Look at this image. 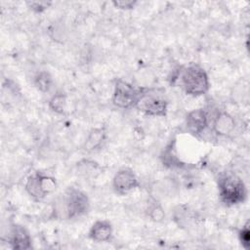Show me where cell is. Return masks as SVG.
I'll return each mask as SVG.
<instances>
[{
  "mask_svg": "<svg viewBox=\"0 0 250 250\" xmlns=\"http://www.w3.org/2000/svg\"><path fill=\"white\" fill-rule=\"evenodd\" d=\"M147 215L154 222H161L165 217L163 208L155 200H153L151 203H149L148 209H147Z\"/></svg>",
  "mask_w": 250,
  "mask_h": 250,
  "instance_id": "cell-16",
  "label": "cell"
},
{
  "mask_svg": "<svg viewBox=\"0 0 250 250\" xmlns=\"http://www.w3.org/2000/svg\"><path fill=\"white\" fill-rule=\"evenodd\" d=\"M112 4L115 8L120 9V10H132L136 7L138 4V1L136 0H117V1H112Z\"/></svg>",
  "mask_w": 250,
  "mask_h": 250,
  "instance_id": "cell-19",
  "label": "cell"
},
{
  "mask_svg": "<svg viewBox=\"0 0 250 250\" xmlns=\"http://www.w3.org/2000/svg\"><path fill=\"white\" fill-rule=\"evenodd\" d=\"M139 181L130 168H122L118 170L112 179V188L114 191L120 195L126 194L139 187Z\"/></svg>",
  "mask_w": 250,
  "mask_h": 250,
  "instance_id": "cell-7",
  "label": "cell"
},
{
  "mask_svg": "<svg viewBox=\"0 0 250 250\" xmlns=\"http://www.w3.org/2000/svg\"><path fill=\"white\" fill-rule=\"evenodd\" d=\"M188 130L194 135H201L208 128L209 115L204 108H197L188 113L186 117Z\"/></svg>",
  "mask_w": 250,
  "mask_h": 250,
  "instance_id": "cell-9",
  "label": "cell"
},
{
  "mask_svg": "<svg viewBox=\"0 0 250 250\" xmlns=\"http://www.w3.org/2000/svg\"><path fill=\"white\" fill-rule=\"evenodd\" d=\"M161 159L163 165L169 168H184L186 166V163H184L177 154L175 142L167 146L161 155Z\"/></svg>",
  "mask_w": 250,
  "mask_h": 250,
  "instance_id": "cell-13",
  "label": "cell"
},
{
  "mask_svg": "<svg viewBox=\"0 0 250 250\" xmlns=\"http://www.w3.org/2000/svg\"><path fill=\"white\" fill-rule=\"evenodd\" d=\"M106 140V130L104 127H97L93 128L85 141L84 144V148L86 151L92 152L95 151L104 144Z\"/></svg>",
  "mask_w": 250,
  "mask_h": 250,
  "instance_id": "cell-12",
  "label": "cell"
},
{
  "mask_svg": "<svg viewBox=\"0 0 250 250\" xmlns=\"http://www.w3.org/2000/svg\"><path fill=\"white\" fill-rule=\"evenodd\" d=\"M66 105V95L62 92H58L54 94L49 100L50 109L58 114H62L65 110Z\"/></svg>",
  "mask_w": 250,
  "mask_h": 250,
  "instance_id": "cell-15",
  "label": "cell"
},
{
  "mask_svg": "<svg viewBox=\"0 0 250 250\" xmlns=\"http://www.w3.org/2000/svg\"><path fill=\"white\" fill-rule=\"evenodd\" d=\"M220 200L227 206L243 203L247 198V188L241 178L234 174H225L219 178Z\"/></svg>",
  "mask_w": 250,
  "mask_h": 250,
  "instance_id": "cell-3",
  "label": "cell"
},
{
  "mask_svg": "<svg viewBox=\"0 0 250 250\" xmlns=\"http://www.w3.org/2000/svg\"><path fill=\"white\" fill-rule=\"evenodd\" d=\"M171 80L172 85L181 87L187 95L192 97L206 94L210 87L207 72L195 63L180 66L172 75Z\"/></svg>",
  "mask_w": 250,
  "mask_h": 250,
  "instance_id": "cell-1",
  "label": "cell"
},
{
  "mask_svg": "<svg viewBox=\"0 0 250 250\" xmlns=\"http://www.w3.org/2000/svg\"><path fill=\"white\" fill-rule=\"evenodd\" d=\"M56 187V179L42 172H34L29 175L24 184V188L27 194L37 202L43 200L48 194L53 192Z\"/></svg>",
  "mask_w": 250,
  "mask_h": 250,
  "instance_id": "cell-5",
  "label": "cell"
},
{
  "mask_svg": "<svg viewBox=\"0 0 250 250\" xmlns=\"http://www.w3.org/2000/svg\"><path fill=\"white\" fill-rule=\"evenodd\" d=\"M33 83L34 86L42 93H47L51 90L52 86H53V78L51 76V74L46 71V70H42L39 71L33 79Z\"/></svg>",
  "mask_w": 250,
  "mask_h": 250,
  "instance_id": "cell-14",
  "label": "cell"
},
{
  "mask_svg": "<svg viewBox=\"0 0 250 250\" xmlns=\"http://www.w3.org/2000/svg\"><path fill=\"white\" fill-rule=\"evenodd\" d=\"M235 128L234 118L227 111H220L213 119V132L220 137H227Z\"/></svg>",
  "mask_w": 250,
  "mask_h": 250,
  "instance_id": "cell-10",
  "label": "cell"
},
{
  "mask_svg": "<svg viewBox=\"0 0 250 250\" xmlns=\"http://www.w3.org/2000/svg\"><path fill=\"white\" fill-rule=\"evenodd\" d=\"M135 108L147 116L163 117L168 110V101L158 89L140 87V95Z\"/></svg>",
  "mask_w": 250,
  "mask_h": 250,
  "instance_id": "cell-4",
  "label": "cell"
},
{
  "mask_svg": "<svg viewBox=\"0 0 250 250\" xmlns=\"http://www.w3.org/2000/svg\"><path fill=\"white\" fill-rule=\"evenodd\" d=\"M52 5L51 1H29L27 6L35 13H43Z\"/></svg>",
  "mask_w": 250,
  "mask_h": 250,
  "instance_id": "cell-18",
  "label": "cell"
},
{
  "mask_svg": "<svg viewBox=\"0 0 250 250\" xmlns=\"http://www.w3.org/2000/svg\"><path fill=\"white\" fill-rule=\"evenodd\" d=\"M238 238L241 243V245L245 248L248 249L250 245V230H249V224L246 223L238 231Z\"/></svg>",
  "mask_w": 250,
  "mask_h": 250,
  "instance_id": "cell-17",
  "label": "cell"
},
{
  "mask_svg": "<svg viewBox=\"0 0 250 250\" xmlns=\"http://www.w3.org/2000/svg\"><path fill=\"white\" fill-rule=\"evenodd\" d=\"M140 95V87L136 88L129 82L117 79L114 83L112 103L115 106L123 109L135 107Z\"/></svg>",
  "mask_w": 250,
  "mask_h": 250,
  "instance_id": "cell-6",
  "label": "cell"
},
{
  "mask_svg": "<svg viewBox=\"0 0 250 250\" xmlns=\"http://www.w3.org/2000/svg\"><path fill=\"white\" fill-rule=\"evenodd\" d=\"M90 200L88 195L79 188L69 187L59 197L55 205V213L62 219H77L88 213Z\"/></svg>",
  "mask_w": 250,
  "mask_h": 250,
  "instance_id": "cell-2",
  "label": "cell"
},
{
  "mask_svg": "<svg viewBox=\"0 0 250 250\" xmlns=\"http://www.w3.org/2000/svg\"><path fill=\"white\" fill-rule=\"evenodd\" d=\"M113 228L111 223L105 220L96 221L89 230V238L96 242H107L112 237Z\"/></svg>",
  "mask_w": 250,
  "mask_h": 250,
  "instance_id": "cell-11",
  "label": "cell"
},
{
  "mask_svg": "<svg viewBox=\"0 0 250 250\" xmlns=\"http://www.w3.org/2000/svg\"><path fill=\"white\" fill-rule=\"evenodd\" d=\"M7 240L12 249L27 250L32 247V240L29 232L21 225H13L11 227Z\"/></svg>",
  "mask_w": 250,
  "mask_h": 250,
  "instance_id": "cell-8",
  "label": "cell"
}]
</instances>
